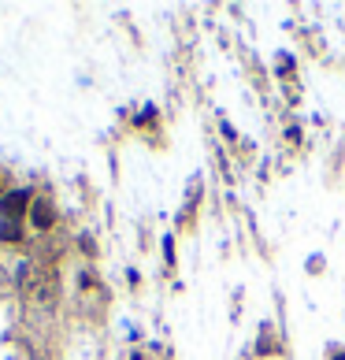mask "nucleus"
I'll list each match as a JSON object with an SVG mask.
<instances>
[{"label": "nucleus", "instance_id": "f257e3e1", "mask_svg": "<svg viewBox=\"0 0 345 360\" xmlns=\"http://www.w3.org/2000/svg\"><path fill=\"white\" fill-rule=\"evenodd\" d=\"M26 208H30V193L26 190H12L0 197V219H12V223H19L26 216Z\"/></svg>", "mask_w": 345, "mask_h": 360}, {"label": "nucleus", "instance_id": "f03ea898", "mask_svg": "<svg viewBox=\"0 0 345 360\" xmlns=\"http://www.w3.org/2000/svg\"><path fill=\"white\" fill-rule=\"evenodd\" d=\"M30 223L38 227V230H49V227H52V208H49V201H34V208H30Z\"/></svg>", "mask_w": 345, "mask_h": 360}, {"label": "nucleus", "instance_id": "7ed1b4c3", "mask_svg": "<svg viewBox=\"0 0 345 360\" xmlns=\"http://www.w3.org/2000/svg\"><path fill=\"white\" fill-rule=\"evenodd\" d=\"M23 238V227L12 223V219H0V242H19Z\"/></svg>", "mask_w": 345, "mask_h": 360}]
</instances>
